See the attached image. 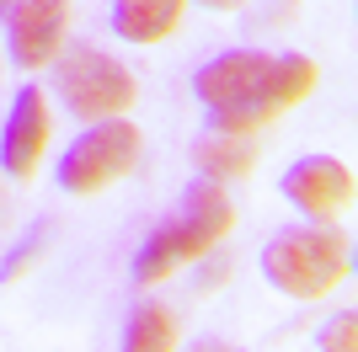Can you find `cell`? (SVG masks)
I'll list each match as a JSON object with an SVG mask.
<instances>
[{"mask_svg":"<svg viewBox=\"0 0 358 352\" xmlns=\"http://www.w3.org/2000/svg\"><path fill=\"white\" fill-rule=\"evenodd\" d=\"M321 347L327 352H358V315L353 309H343V315L321 331Z\"/></svg>","mask_w":358,"mask_h":352,"instance_id":"cell-12","label":"cell"},{"mask_svg":"<svg viewBox=\"0 0 358 352\" xmlns=\"http://www.w3.org/2000/svg\"><path fill=\"white\" fill-rule=\"evenodd\" d=\"M59 96L75 117H102L107 123V117L134 107L139 86L118 59L96 54V48H75V54L59 59Z\"/></svg>","mask_w":358,"mask_h":352,"instance_id":"cell-5","label":"cell"},{"mask_svg":"<svg viewBox=\"0 0 358 352\" xmlns=\"http://www.w3.org/2000/svg\"><path fill=\"white\" fill-rule=\"evenodd\" d=\"M284 198L294 208H305L310 219H337V214L353 208V171L331 155H305V161L289 166Z\"/></svg>","mask_w":358,"mask_h":352,"instance_id":"cell-6","label":"cell"},{"mask_svg":"<svg viewBox=\"0 0 358 352\" xmlns=\"http://www.w3.org/2000/svg\"><path fill=\"white\" fill-rule=\"evenodd\" d=\"M187 0H113V32L123 43H161L182 27Z\"/></svg>","mask_w":358,"mask_h":352,"instance_id":"cell-10","label":"cell"},{"mask_svg":"<svg viewBox=\"0 0 358 352\" xmlns=\"http://www.w3.org/2000/svg\"><path fill=\"white\" fill-rule=\"evenodd\" d=\"M209 352H220V347H209Z\"/></svg>","mask_w":358,"mask_h":352,"instance_id":"cell-15","label":"cell"},{"mask_svg":"<svg viewBox=\"0 0 358 352\" xmlns=\"http://www.w3.org/2000/svg\"><path fill=\"white\" fill-rule=\"evenodd\" d=\"M203 6H214V11H236L241 0H203Z\"/></svg>","mask_w":358,"mask_h":352,"instance_id":"cell-14","label":"cell"},{"mask_svg":"<svg viewBox=\"0 0 358 352\" xmlns=\"http://www.w3.org/2000/svg\"><path fill=\"white\" fill-rule=\"evenodd\" d=\"M38 246H43V230H32L27 240H22V246H16L11 256H6V267H0V283H11L16 272H27V262L38 256Z\"/></svg>","mask_w":358,"mask_h":352,"instance_id":"cell-13","label":"cell"},{"mask_svg":"<svg viewBox=\"0 0 358 352\" xmlns=\"http://www.w3.org/2000/svg\"><path fill=\"white\" fill-rule=\"evenodd\" d=\"M262 272L289 299H327L348 278V240L337 230H284L262 251Z\"/></svg>","mask_w":358,"mask_h":352,"instance_id":"cell-3","label":"cell"},{"mask_svg":"<svg viewBox=\"0 0 358 352\" xmlns=\"http://www.w3.org/2000/svg\"><path fill=\"white\" fill-rule=\"evenodd\" d=\"M43 149H48V102H43V91H22L11 117H6L0 166H6V176H22V182H27V176L38 171V161H43Z\"/></svg>","mask_w":358,"mask_h":352,"instance_id":"cell-8","label":"cell"},{"mask_svg":"<svg viewBox=\"0 0 358 352\" xmlns=\"http://www.w3.org/2000/svg\"><path fill=\"white\" fill-rule=\"evenodd\" d=\"M70 32V0H16L11 11V59L22 70L54 64Z\"/></svg>","mask_w":358,"mask_h":352,"instance_id":"cell-7","label":"cell"},{"mask_svg":"<svg viewBox=\"0 0 358 352\" xmlns=\"http://www.w3.org/2000/svg\"><path fill=\"white\" fill-rule=\"evenodd\" d=\"M0 6H6V0H0Z\"/></svg>","mask_w":358,"mask_h":352,"instance_id":"cell-16","label":"cell"},{"mask_svg":"<svg viewBox=\"0 0 358 352\" xmlns=\"http://www.w3.org/2000/svg\"><path fill=\"white\" fill-rule=\"evenodd\" d=\"M193 166L209 182H241V176L257 171V139L252 133H224V129H209L203 139L193 145Z\"/></svg>","mask_w":358,"mask_h":352,"instance_id":"cell-9","label":"cell"},{"mask_svg":"<svg viewBox=\"0 0 358 352\" xmlns=\"http://www.w3.org/2000/svg\"><path fill=\"white\" fill-rule=\"evenodd\" d=\"M123 352H177V315L166 305H139L123 331Z\"/></svg>","mask_w":358,"mask_h":352,"instance_id":"cell-11","label":"cell"},{"mask_svg":"<svg viewBox=\"0 0 358 352\" xmlns=\"http://www.w3.org/2000/svg\"><path fill=\"white\" fill-rule=\"evenodd\" d=\"M139 161V129L123 123V117H107L96 129H86L64 149L59 161V187L64 192H102L113 187L118 176H129Z\"/></svg>","mask_w":358,"mask_h":352,"instance_id":"cell-4","label":"cell"},{"mask_svg":"<svg viewBox=\"0 0 358 352\" xmlns=\"http://www.w3.org/2000/svg\"><path fill=\"white\" fill-rule=\"evenodd\" d=\"M198 96L214 112V129L257 133L284 107L315 91V59L305 54H224L198 70Z\"/></svg>","mask_w":358,"mask_h":352,"instance_id":"cell-1","label":"cell"},{"mask_svg":"<svg viewBox=\"0 0 358 352\" xmlns=\"http://www.w3.org/2000/svg\"><path fill=\"white\" fill-rule=\"evenodd\" d=\"M236 230V203L224 198L220 182H193L187 187V198H182V214L171 224H161V230L150 235L145 246H139L134 256V283H161L171 278L177 267L198 262V256H209L214 246H220L224 235Z\"/></svg>","mask_w":358,"mask_h":352,"instance_id":"cell-2","label":"cell"}]
</instances>
